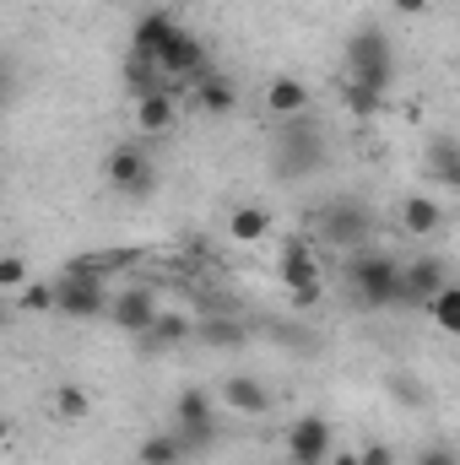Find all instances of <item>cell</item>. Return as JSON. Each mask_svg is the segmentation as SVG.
I'll return each instance as SVG.
<instances>
[{
    "label": "cell",
    "instance_id": "obj_1",
    "mask_svg": "<svg viewBox=\"0 0 460 465\" xmlns=\"http://www.w3.org/2000/svg\"><path fill=\"white\" fill-rule=\"evenodd\" d=\"M346 282L357 292L363 309H395L406 303V265L390 254H352L346 260Z\"/></svg>",
    "mask_w": 460,
    "mask_h": 465
},
{
    "label": "cell",
    "instance_id": "obj_2",
    "mask_svg": "<svg viewBox=\"0 0 460 465\" xmlns=\"http://www.w3.org/2000/svg\"><path fill=\"white\" fill-rule=\"evenodd\" d=\"M342 60H346V76H352V82H363V87H374V93H390V82H395V54H390L385 27H357V33L346 38Z\"/></svg>",
    "mask_w": 460,
    "mask_h": 465
},
{
    "label": "cell",
    "instance_id": "obj_3",
    "mask_svg": "<svg viewBox=\"0 0 460 465\" xmlns=\"http://www.w3.org/2000/svg\"><path fill=\"white\" fill-rule=\"evenodd\" d=\"M174 428L185 433V444L201 455L212 439H217V401L206 395V390H179V401H174Z\"/></svg>",
    "mask_w": 460,
    "mask_h": 465
},
{
    "label": "cell",
    "instance_id": "obj_4",
    "mask_svg": "<svg viewBox=\"0 0 460 465\" xmlns=\"http://www.w3.org/2000/svg\"><path fill=\"white\" fill-rule=\"evenodd\" d=\"M104 173H109V184H115L119 195H135V201H146L152 190H157V168H152V157H146V146H115L109 152V163H104Z\"/></svg>",
    "mask_w": 460,
    "mask_h": 465
},
{
    "label": "cell",
    "instance_id": "obj_5",
    "mask_svg": "<svg viewBox=\"0 0 460 465\" xmlns=\"http://www.w3.org/2000/svg\"><path fill=\"white\" fill-rule=\"evenodd\" d=\"M282 287L293 292L298 309L320 303V260H315V249L304 238H287L282 243Z\"/></svg>",
    "mask_w": 460,
    "mask_h": 465
},
{
    "label": "cell",
    "instance_id": "obj_6",
    "mask_svg": "<svg viewBox=\"0 0 460 465\" xmlns=\"http://www.w3.org/2000/svg\"><path fill=\"white\" fill-rule=\"evenodd\" d=\"M320 232H325L336 249H357V243L374 238V212H368L363 201H331V206L320 212Z\"/></svg>",
    "mask_w": 460,
    "mask_h": 465
},
{
    "label": "cell",
    "instance_id": "obj_7",
    "mask_svg": "<svg viewBox=\"0 0 460 465\" xmlns=\"http://www.w3.org/2000/svg\"><path fill=\"white\" fill-rule=\"evenodd\" d=\"M336 455V433L325 417H298L287 428V465H331Z\"/></svg>",
    "mask_w": 460,
    "mask_h": 465
},
{
    "label": "cell",
    "instance_id": "obj_8",
    "mask_svg": "<svg viewBox=\"0 0 460 465\" xmlns=\"http://www.w3.org/2000/svg\"><path fill=\"white\" fill-rule=\"evenodd\" d=\"M320 163H325V141H320V130L293 124V130L282 135L276 173H282V179H304V173H320Z\"/></svg>",
    "mask_w": 460,
    "mask_h": 465
},
{
    "label": "cell",
    "instance_id": "obj_9",
    "mask_svg": "<svg viewBox=\"0 0 460 465\" xmlns=\"http://www.w3.org/2000/svg\"><path fill=\"white\" fill-rule=\"evenodd\" d=\"M55 282H60V314H65V320H98V314L115 309L98 276H76V271H65V276H55Z\"/></svg>",
    "mask_w": 460,
    "mask_h": 465
},
{
    "label": "cell",
    "instance_id": "obj_10",
    "mask_svg": "<svg viewBox=\"0 0 460 465\" xmlns=\"http://www.w3.org/2000/svg\"><path fill=\"white\" fill-rule=\"evenodd\" d=\"M109 314H115V325L125 331V336H135V341H141V336L157 325V314H163V309H157V292H152V287H125Z\"/></svg>",
    "mask_w": 460,
    "mask_h": 465
},
{
    "label": "cell",
    "instance_id": "obj_11",
    "mask_svg": "<svg viewBox=\"0 0 460 465\" xmlns=\"http://www.w3.org/2000/svg\"><path fill=\"white\" fill-rule=\"evenodd\" d=\"M157 65H163V76H168V87L179 82V76H201L206 71V44L195 38V33H174L168 44H163V54H157Z\"/></svg>",
    "mask_w": 460,
    "mask_h": 465
},
{
    "label": "cell",
    "instance_id": "obj_12",
    "mask_svg": "<svg viewBox=\"0 0 460 465\" xmlns=\"http://www.w3.org/2000/svg\"><path fill=\"white\" fill-rule=\"evenodd\" d=\"M130 119H135V130H141V135H168V130L179 124V104H174V87H163V93H146V98H135V104H130Z\"/></svg>",
    "mask_w": 460,
    "mask_h": 465
},
{
    "label": "cell",
    "instance_id": "obj_13",
    "mask_svg": "<svg viewBox=\"0 0 460 465\" xmlns=\"http://www.w3.org/2000/svg\"><path fill=\"white\" fill-rule=\"evenodd\" d=\"M223 406L238 411V417H265L271 411V390L255 373H233V379H223Z\"/></svg>",
    "mask_w": 460,
    "mask_h": 465
},
{
    "label": "cell",
    "instance_id": "obj_14",
    "mask_svg": "<svg viewBox=\"0 0 460 465\" xmlns=\"http://www.w3.org/2000/svg\"><path fill=\"white\" fill-rule=\"evenodd\" d=\"M445 276H450L445 260H412V265H406V303H423V309H428V303L450 287Z\"/></svg>",
    "mask_w": 460,
    "mask_h": 465
},
{
    "label": "cell",
    "instance_id": "obj_15",
    "mask_svg": "<svg viewBox=\"0 0 460 465\" xmlns=\"http://www.w3.org/2000/svg\"><path fill=\"white\" fill-rule=\"evenodd\" d=\"M135 460H141V465H185V460H195V450L185 444V433H179V428H168V433H152V439H141Z\"/></svg>",
    "mask_w": 460,
    "mask_h": 465
},
{
    "label": "cell",
    "instance_id": "obj_16",
    "mask_svg": "<svg viewBox=\"0 0 460 465\" xmlns=\"http://www.w3.org/2000/svg\"><path fill=\"white\" fill-rule=\"evenodd\" d=\"M179 33V22H174V11H146L141 22H135V33H130V49H141V54H163V44Z\"/></svg>",
    "mask_w": 460,
    "mask_h": 465
},
{
    "label": "cell",
    "instance_id": "obj_17",
    "mask_svg": "<svg viewBox=\"0 0 460 465\" xmlns=\"http://www.w3.org/2000/svg\"><path fill=\"white\" fill-rule=\"evenodd\" d=\"M265 109L276 119H304V109H309V87L298 82V76H276L271 87H265Z\"/></svg>",
    "mask_w": 460,
    "mask_h": 465
},
{
    "label": "cell",
    "instance_id": "obj_18",
    "mask_svg": "<svg viewBox=\"0 0 460 465\" xmlns=\"http://www.w3.org/2000/svg\"><path fill=\"white\" fill-rule=\"evenodd\" d=\"M119 76H125V87H130L135 98H146V93H163V87H168L163 65H157L152 54H141V49H130V54H125V71H119Z\"/></svg>",
    "mask_w": 460,
    "mask_h": 465
},
{
    "label": "cell",
    "instance_id": "obj_19",
    "mask_svg": "<svg viewBox=\"0 0 460 465\" xmlns=\"http://www.w3.org/2000/svg\"><path fill=\"white\" fill-rule=\"evenodd\" d=\"M195 104H201L206 114H233V109H238V87H233L228 76L201 71V76H195Z\"/></svg>",
    "mask_w": 460,
    "mask_h": 465
},
{
    "label": "cell",
    "instance_id": "obj_20",
    "mask_svg": "<svg viewBox=\"0 0 460 465\" xmlns=\"http://www.w3.org/2000/svg\"><path fill=\"white\" fill-rule=\"evenodd\" d=\"M401 228L417 232V238H428V232L445 228V206L428 201V195H406V201H401Z\"/></svg>",
    "mask_w": 460,
    "mask_h": 465
},
{
    "label": "cell",
    "instance_id": "obj_21",
    "mask_svg": "<svg viewBox=\"0 0 460 465\" xmlns=\"http://www.w3.org/2000/svg\"><path fill=\"white\" fill-rule=\"evenodd\" d=\"M190 336H195V320H185V314H157V325L141 336V347H146V351H163V347L190 341Z\"/></svg>",
    "mask_w": 460,
    "mask_h": 465
},
{
    "label": "cell",
    "instance_id": "obj_22",
    "mask_svg": "<svg viewBox=\"0 0 460 465\" xmlns=\"http://www.w3.org/2000/svg\"><path fill=\"white\" fill-rule=\"evenodd\" d=\"M265 232H271V212H265V206H238V212L228 217L233 243H260Z\"/></svg>",
    "mask_w": 460,
    "mask_h": 465
},
{
    "label": "cell",
    "instance_id": "obj_23",
    "mask_svg": "<svg viewBox=\"0 0 460 465\" xmlns=\"http://www.w3.org/2000/svg\"><path fill=\"white\" fill-rule=\"evenodd\" d=\"M130 265H135L130 249H104V254H82V260H71L65 271H76V276H98V282H104L109 271H130Z\"/></svg>",
    "mask_w": 460,
    "mask_h": 465
},
{
    "label": "cell",
    "instance_id": "obj_24",
    "mask_svg": "<svg viewBox=\"0 0 460 465\" xmlns=\"http://www.w3.org/2000/svg\"><path fill=\"white\" fill-rule=\"evenodd\" d=\"M16 309L22 314H60V282H27L16 292Z\"/></svg>",
    "mask_w": 460,
    "mask_h": 465
},
{
    "label": "cell",
    "instance_id": "obj_25",
    "mask_svg": "<svg viewBox=\"0 0 460 465\" xmlns=\"http://www.w3.org/2000/svg\"><path fill=\"white\" fill-rule=\"evenodd\" d=\"M342 104H346V114L374 119L379 109H385V93H374V87H363V82H352V76H346V82H342Z\"/></svg>",
    "mask_w": 460,
    "mask_h": 465
},
{
    "label": "cell",
    "instance_id": "obj_26",
    "mask_svg": "<svg viewBox=\"0 0 460 465\" xmlns=\"http://www.w3.org/2000/svg\"><path fill=\"white\" fill-rule=\"evenodd\" d=\"M195 336L206 341V347H244V325H233V320H201L195 325Z\"/></svg>",
    "mask_w": 460,
    "mask_h": 465
},
{
    "label": "cell",
    "instance_id": "obj_27",
    "mask_svg": "<svg viewBox=\"0 0 460 465\" xmlns=\"http://www.w3.org/2000/svg\"><path fill=\"white\" fill-rule=\"evenodd\" d=\"M428 314H434V325H439V331L460 336V287H445V292L428 303Z\"/></svg>",
    "mask_w": 460,
    "mask_h": 465
},
{
    "label": "cell",
    "instance_id": "obj_28",
    "mask_svg": "<svg viewBox=\"0 0 460 465\" xmlns=\"http://www.w3.org/2000/svg\"><path fill=\"white\" fill-rule=\"evenodd\" d=\"M55 411H60L65 422H82V417L93 411V401H87L82 384H60V390H55Z\"/></svg>",
    "mask_w": 460,
    "mask_h": 465
},
{
    "label": "cell",
    "instance_id": "obj_29",
    "mask_svg": "<svg viewBox=\"0 0 460 465\" xmlns=\"http://www.w3.org/2000/svg\"><path fill=\"white\" fill-rule=\"evenodd\" d=\"M0 287H5V292H22V287H27V260H22V254H5V260H0Z\"/></svg>",
    "mask_w": 460,
    "mask_h": 465
},
{
    "label": "cell",
    "instance_id": "obj_30",
    "mask_svg": "<svg viewBox=\"0 0 460 465\" xmlns=\"http://www.w3.org/2000/svg\"><path fill=\"white\" fill-rule=\"evenodd\" d=\"M390 395H395V401H406V406H423V401H428V390H423L412 373H390Z\"/></svg>",
    "mask_w": 460,
    "mask_h": 465
},
{
    "label": "cell",
    "instance_id": "obj_31",
    "mask_svg": "<svg viewBox=\"0 0 460 465\" xmlns=\"http://www.w3.org/2000/svg\"><path fill=\"white\" fill-rule=\"evenodd\" d=\"M417 465H460V455L450 450V444H428V450L417 455Z\"/></svg>",
    "mask_w": 460,
    "mask_h": 465
},
{
    "label": "cell",
    "instance_id": "obj_32",
    "mask_svg": "<svg viewBox=\"0 0 460 465\" xmlns=\"http://www.w3.org/2000/svg\"><path fill=\"white\" fill-rule=\"evenodd\" d=\"M357 460L363 465H395V450H390V444H363Z\"/></svg>",
    "mask_w": 460,
    "mask_h": 465
},
{
    "label": "cell",
    "instance_id": "obj_33",
    "mask_svg": "<svg viewBox=\"0 0 460 465\" xmlns=\"http://www.w3.org/2000/svg\"><path fill=\"white\" fill-rule=\"evenodd\" d=\"M395 5V16H423L428 11V0H390Z\"/></svg>",
    "mask_w": 460,
    "mask_h": 465
},
{
    "label": "cell",
    "instance_id": "obj_34",
    "mask_svg": "<svg viewBox=\"0 0 460 465\" xmlns=\"http://www.w3.org/2000/svg\"><path fill=\"white\" fill-rule=\"evenodd\" d=\"M331 465H363V460H357V450H336V455H331Z\"/></svg>",
    "mask_w": 460,
    "mask_h": 465
},
{
    "label": "cell",
    "instance_id": "obj_35",
    "mask_svg": "<svg viewBox=\"0 0 460 465\" xmlns=\"http://www.w3.org/2000/svg\"><path fill=\"white\" fill-rule=\"evenodd\" d=\"M439 179H445V184H460V163H450V168H439Z\"/></svg>",
    "mask_w": 460,
    "mask_h": 465
},
{
    "label": "cell",
    "instance_id": "obj_36",
    "mask_svg": "<svg viewBox=\"0 0 460 465\" xmlns=\"http://www.w3.org/2000/svg\"><path fill=\"white\" fill-rule=\"evenodd\" d=\"M104 5H125V0H104Z\"/></svg>",
    "mask_w": 460,
    "mask_h": 465
}]
</instances>
